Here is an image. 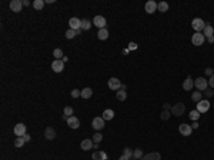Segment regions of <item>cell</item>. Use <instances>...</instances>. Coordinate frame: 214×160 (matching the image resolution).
<instances>
[{"label":"cell","mask_w":214,"mask_h":160,"mask_svg":"<svg viewBox=\"0 0 214 160\" xmlns=\"http://www.w3.org/2000/svg\"><path fill=\"white\" fill-rule=\"evenodd\" d=\"M97 37H99V40H106L109 37V30L107 29H100L99 33H97Z\"/></svg>","instance_id":"24"},{"label":"cell","mask_w":214,"mask_h":160,"mask_svg":"<svg viewBox=\"0 0 214 160\" xmlns=\"http://www.w3.org/2000/svg\"><path fill=\"white\" fill-rule=\"evenodd\" d=\"M51 69L53 71H56V73H60V71H63L64 69V62L63 60H53V63H51Z\"/></svg>","instance_id":"11"},{"label":"cell","mask_w":214,"mask_h":160,"mask_svg":"<svg viewBox=\"0 0 214 160\" xmlns=\"http://www.w3.org/2000/svg\"><path fill=\"white\" fill-rule=\"evenodd\" d=\"M206 94L210 97V96H213V91H211V90H206Z\"/></svg>","instance_id":"46"},{"label":"cell","mask_w":214,"mask_h":160,"mask_svg":"<svg viewBox=\"0 0 214 160\" xmlns=\"http://www.w3.org/2000/svg\"><path fill=\"white\" fill-rule=\"evenodd\" d=\"M93 140L91 139H84L82 143H80V147H82V150H90L94 144H93Z\"/></svg>","instance_id":"18"},{"label":"cell","mask_w":214,"mask_h":160,"mask_svg":"<svg viewBox=\"0 0 214 160\" xmlns=\"http://www.w3.org/2000/svg\"><path fill=\"white\" fill-rule=\"evenodd\" d=\"M204 40H206V37H204L203 33H194L193 37H191V42H193L194 46H203Z\"/></svg>","instance_id":"10"},{"label":"cell","mask_w":214,"mask_h":160,"mask_svg":"<svg viewBox=\"0 0 214 160\" xmlns=\"http://www.w3.org/2000/svg\"><path fill=\"white\" fill-rule=\"evenodd\" d=\"M118 160H130V159H129V157H126L124 154H121V156L118 157Z\"/></svg>","instance_id":"45"},{"label":"cell","mask_w":214,"mask_h":160,"mask_svg":"<svg viewBox=\"0 0 214 160\" xmlns=\"http://www.w3.org/2000/svg\"><path fill=\"white\" fill-rule=\"evenodd\" d=\"M164 110H167V112H170V110H171V107H170V105H164Z\"/></svg>","instance_id":"47"},{"label":"cell","mask_w":214,"mask_h":160,"mask_svg":"<svg viewBox=\"0 0 214 160\" xmlns=\"http://www.w3.org/2000/svg\"><path fill=\"white\" fill-rule=\"evenodd\" d=\"M93 24L94 26H97L100 29H106V24H107V21H106V19L103 17V16H96V17L93 19Z\"/></svg>","instance_id":"14"},{"label":"cell","mask_w":214,"mask_h":160,"mask_svg":"<svg viewBox=\"0 0 214 160\" xmlns=\"http://www.w3.org/2000/svg\"><path fill=\"white\" fill-rule=\"evenodd\" d=\"M191 27L196 30V33H200L201 30H204V27H206V23L203 21V19L200 17H196L193 21H191Z\"/></svg>","instance_id":"1"},{"label":"cell","mask_w":214,"mask_h":160,"mask_svg":"<svg viewBox=\"0 0 214 160\" xmlns=\"http://www.w3.org/2000/svg\"><path fill=\"white\" fill-rule=\"evenodd\" d=\"M208 43H214V36H211V37H208Z\"/></svg>","instance_id":"49"},{"label":"cell","mask_w":214,"mask_h":160,"mask_svg":"<svg viewBox=\"0 0 214 160\" xmlns=\"http://www.w3.org/2000/svg\"><path fill=\"white\" fill-rule=\"evenodd\" d=\"M208 86H210V87H214V74L208 79Z\"/></svg>","instance_id":"41"},{"label":"cell","mask_w":214,"mask_h":160,"mask_svg":"<svg viewBox=\"0 0 214 160\" xmlns=\"http://www.w3.org/2000/svg\"><path fill=\"white\" fill-rule=\"evenodd\" d=\"M70 96L73 97V99H77V97H82V90H71V93H70Z\"/></svg>","instance_id":"34"},{"label":"cell","mask_w":214,"mask_h":160,"mask_svg":"<svg viewBox=\"0 0 214 160\" xmlns=\"http://www.w3.org/2000/svg\"><path fill=\"white\" fill-rule=\"evenodd\" d=\"M76 36H77V32H76V30L69 29L66 32V39H73V37H76Z\"/></svg>","instance_id":"35"},{"label":"cell","mask_w":214,"mask_h":160,"mask_svg":"<svg viewBox=\"0 0 214 160\" xmlns=\"http://www.w3.org/2000/svg\"><path fill=\"white\" fill-rule=\"evenodd\" d=\"M91 159L93 160H107V154L104 152H94L91 154Z\"/></svg>","instance_id":"21"},{"label":"cell","mask_w":214,"mask_h":160,"mask_svg":"<svg viewBox=\"0 0 214 160\" xmlns=\"http://www.w3.org/2000/svg\"><path fill=\"white\" fill-rule=\"evenodd\" d=\"M191 127H193V130H196V129H198V123H197V122H194V123L191 125Z\"/></svg>","instance_id":"44"},{"label":"cell","mask_w":214,"mask_h":160,"mask_svg":"<svg viewBox=\"0 0 214 160\" xmlns=\"http://www.w3.org/2000/svg\"><path fill=\"white\" fill-rule=\"evenodd\" d=\"M91 94H93V90L90 89V87H86V89L82 90V97L83 99H90Z\"/></svg>","instance_id":"25"},{"label":"cell","mask_w":214,"mask_h":160,"mask_svg":"<svg viewBox=\"0 0 214 160\" xmlns=\"http://www.w3.org/2000/svg\"><path fill=\"white\" fill-rule=\"evenodd\" d=\"M104 120H112L113 117H114V112L112 110V109H107V110H104L103 112V116H101Z\"/></svg>","instance_id":"22"},{"label":"cell","mask_w":214,"mask_h":160,"mask_svg":"<svg viewBox=\"0 0 214 160\" xmlns=\"http://www.w3.org/2000/svg\"><path fill=\"white\" fill-rule=\"evenodd\" d=\"M104 119L103 117H94L93 119V122H91V126H93V129L94 130H101L103 127H104Z\"/></svg>","instance_id":"15"},{"label":"cell","mask_w":214,"mask_h":160,"mask_svg":"<svg viewBox=\"0 0 214 160\" xmlns=\"http://www.w3.org/2000/svg\"><path fill=\"white\" fill-rule=\"evenodd\" d=\"M103 140V136H101V133H96L94 136H93V142L94 143H100Z\"/></svg>","instance_id":"38"},{"label":"cell","mask_w":214,"mask_h":160,"mask_svg":"<svg viewBox=\"0 0 214 160\" xmlns=\"http://www.w3.org/2000/svg\"><path fill=\"white\" fill-rule=\"evenodd\" d=\"M168 117H170V113H168L167 110H164V112L161 113V119H163V120H166V119H168Z\"/></svg>","instance_id":"39"},{"label":"cell","mask_w":214,"mask_h":160,"mask_svg":"<svg viewBox=\"0 0 214 160\" xmlns=\"http://www.w3.org/2000/svg\"><path fill=\"white\" fill-rule=\"evenodd\" d=\"M201 91H194L193 94H191V99H193V102H196V103H198L200 100H201Z\"/></svg>","instance_id":"31"},{"label":"cell","mask_w":214,"mask_h":160,"mask_svg":"<svg viewBox=\"0 0 214 160\" xmlns=\"http://www.w3.org/2000/svg\"><path fill=\"white\" fill-rule=\"evenodd\" d=\"M129 49H130V50H136V49H137V44H136V43H130V44H129Z\"/></svg>","instance_id":"42"},{"label":"cell","mask_w":214,"mask_h":160,"mask_svg":"<svg viewBox=\"0 0 214 160\" xmlns=\"http://www.w3.org/2000/svg\"><path fill=\"white\" fill-rule=\"evenodd\" d=\"M69 26H70V29L71 30H80L82 29V20L77 17H71L70 20H69Z\"/></svg>","instance_id":"7"},{"label":"cell","mask_w":214,"mask_h":160,"mask_svg":"<svg viewBox=\"0 0 214 160\" xmlns=\"http://www.w3.org/2000/svg\"><path fill=\"white\" fill-rule=\"evenodd\" d=\"M161 159V154L159 152H153V153H148L146 156H143L140 160H160Z\"/></svg>","instance_id":"16"},{"label":"cell","mask_w":214,"mask_h":160,"mask_svg":"<svg viewBox=\"0 0 214 160\" xmlns=\"http://www.w3.org/2000/svg\"><path fill=\"white\" fill-rule=\"evenodd\" d=\"M133 157H134V159H141V157H143V150H141V149H136V150L133 152Z\"/></svg>","instance_id":"32"},{"label":"cell","mask_w":214,"mask_h":160,"mask_svg":"<svg viewBox=\"0 0 214 160\" xmlns=\"http://www.w3.org/2000/svg\"><path fill=\"white\" fill-rule=\"evenodd\" d=\"M9 7H10L12 12L19 13V12H21V9H23V1H21V0H12L10 4H9Z\"/></svg>","instance_id":"3"},{"label":"cell","mask_w":214,"mask_h":160,"mask_svg":"<svg viewBox=\"0 0 214 160\" xmlns=\"http://www.w3.org/2000/svg\"><path fill=\"white\" fill-rule=\"evenodd\" d=\"M157 6H159V3H156L154 0H148L147 3L144 4V10L147 12L148 15H151V13L157 12Z\"/></svg>","instance_id":"4"},{"label":"cell","mask_w":214,"mask_h":160,"mask_svg":"<svg viewBox=\"0 0 214 160\" xmlns=\"http://www.w3.org/2000/svg\"><path fill=\"white\" fill-rule=\"evenodd\" d=\"M63 113H64V116H66V117H70V116L73 114V107L66 106V107H64V110H63Z\"/></svg>","instance_id":"37"},{"label":"cell","mask_w":214,"mask_h":160,"mask_svg":"<svg viewBox=\"0 0 214 160\" xmlns=\"http://www.w3.org/2000/svg\"><path fill=\"white\" fill-rule=\"evenodd\" d=\"M193 86H194V82L191 80V77H187V79L184 80V83H183V89L187 90V91H191Z\"/></svg>","instance_id":"19"},{"label":"cell","mask_w":214,"mask_h":160,"mask_svg":"<svg viewBox=\"0 0 214 160\" xmlns=\"http://www.w3.org/2000/svg\"><path fill=\"white\" fill-rule=\"evenodd\" d=\"M116 97H117V100H120V102H124V100L127 99V93H126V90H123V89L117 90V93H116Z\"/></svg>","instance_id":"23"},{"label":"cell","mask_w":214,"mask_h":160,"mask_svg":"<svg viewBox=\"0 0 214 160\" xmlns=\"http://www.w3.org/2000/svg\"><path fill=\"white\" fill-rule=\"evenodd\" d=\"M194 86H196L200 91H203V90L207 89V86H208V80L204 79V77H198V79L194 80Z\"/></svg>","instance_id":"2"},{"label":"cell","mask_w":214,"mask_h":160,"mask_svg":"<svg viewBox=\"0 0 214 160\" xmlns=\"http://www.w3.org/2000/svg\"><path fill=\"white\" fill-rule=\"evenodd\" d=\"M157 10L159 12H161V13H164L168 10V3H166V1H160L159 3V6H157Z\"/></svg>","instance_id":"26"},{"label":"cell","mask_w":214,"mask_h":160,"mask_svg":"<svg viewBox=\"0 0 214 160\" xmlns=\"http://www.w3.org/2000/svg\"><path fill=\"white\" fill-rule=\"evenodd\" d=\"M208 109H210V102L208 100H200L197 103V112H200V113H206V112H208Z\"/></svg>","instance_id":"9"},{"label":"cell","mask_w":214,"mask_h":160,"mask_svg":"<svg viewBox=\"0 0 214 160\" xmlns=\"http://www.w3.org/2000/svg\"><path fill=\"white\" fill-rule=\"evenodd\" d=\"M44 3H46V1H43V0H34L33 7L36 9V10H42V9L44 7Z\"/></svg>","instance_id":"28"},{"label":"cell","mask_w":214,"mask_h":160,"mask_svg":"<svg viewBox=\"0 0 214 160\" xmlns=\"http://www.w3.org/2000/svg\"><path fill=\"white\" fill-rule=\"evenodd\" d=\"M29 4H30L29 0H23V6H29Z\"/></svg>","instance_id":"48"},{"label":"cell","mask_w":214,"mask_h":160,"mask_svg":"<svg viewBox=\"0 0 214 160\" xmlns=\"http://www.w3.org/2000/svg\"><path fill=\"white\" fill-rule=\"evenodd\" d=\"M44 137H46L47 140H53V139L56 137V130H54L53 127H46V130H44Z\"/></svg>","instance_id":"17"},{"label":"cell","mask_w":214,"mask_h":160,"mask_svg":"<svg viewBox=\"0 0 214 160\" xmlns=\"http://www.w3.org/2000/svg\"><path fill=\"white\" fill-rule=\"evenodd\" d=\"M53 56H54V59L56 60H62L64 56H63V50L62 49H54L53 50Z\"/></svg>","instance_id":"27"},{"label":"cell","mask_w":214,"mask_h":160,"mask_svg":"<svg viewBox=\"0 0 214 160\" xmlns=\"http://www.w3.org/2000/svg\"><path fill=\"white\" fill-rule=\"evenodd\" d=\"M203 35H204V37H211V36H214V29L211 24H206V27H204V30H203Z\"/></svg>","instance_id":"20"},{"label":"cell","mask_w":214,"mask_h":160,"mask_svg":"<svg viewBox=\"0 0 214 160\" xmlns=\"http://www.w3.org/2000/svg\"><path fill=\"white\" fill-rule=\"evenodd\" d=\"M206 74L211 77V76H213V74H214V70H213V69H211V67H207V69H206Z\"/></svg>","instance_id":"40"},{"label":"cell","mask_w":214,"mask_h":160,"mask_svg":"<svg viewBox=\"0 0 214 160\" xmlns=\"http://www.w3.org/2000/svg\"><path fill=\"white\" fill-rule=\"evenodd\" d=\"M24 143H26V140H24L23 137H16V140H15V146H16V147H21Z\"/></svg>","instance_id":"36"},{"label":"cell","mask_w":214,"mask_h":160,"mask_svg":"<svg viewBox=\"0 0 214 160\" xmlns=\"http://www.w3.org/2000/svg\"><path fill=\"white\" fill-rule=\"evenodd\" d=\"M23 139H24V140H26V142H30V139H32V136H30V134H27V133H26V134H24V136H23Z\"/></svg>","instance_id":"43"},{"label":"cell","mask_w":214,"mask_h":160,"mask_svg":"<svg viewBox=\"0 0 214 160\" xmlns=\"http://www.w3.org/2000/svg\"><path fill=\"white\" fill-rule=\"evenodd\" d=\"M107 85H109V87L112 90H120L121 89V82L117 79V77H112V79H109V82H107Z\"/></svg>","instance_id":"8"},{"label":"cell","mask_w":214,"mask_h":160,"mask_svg":"<svg viewBox=\"0 0 214 160\" xmlns=\"http://www.w3.org/2000/svg\"><path fill=\"white\" fill-rule=\"evenodd\" d=\"M184 110H186L184 103H177V105H174V106L171 107V113H173L174 116H181V114L184 113Z\"/></svg>","instance_id":"12"},{"label":"cell","mask_w":214,"mask_h":160,"mask_svg":"<svg viewBox=\"0 0 214 160\" xmlns=\"http://www.w3.org/2000/svg\"><path fill=\"white\" fill-rule=\"evenodd\" d=\"M200 114H201V113H200V112H197V110H191L188 116H190V119H191V120L197 122L198 119H200Z\"/></svg>","instance_id":"29"},{"label":"cell","mask_w":214,"mask_h":160,"mask_svg":"<svg viewBox=\"0 0 214 160\" xmlns=\"http://www.w3.org/2000/svg\"><path fill=\"white\" fill-rule=\"evenodd\" d=\"M13 132H15V134H16L17 137H23V136L26 134L27 129H26V126L23 125V123H17V125L15 126V129H13Z\"/></svg>","instance_id":"5"},{"label":"cell","mask_w":214,"mask_h":160,"mask_svg":"<svg viewBox=\"0 0 214 160\" xmlns=\"http://www.w3.org/2000/svg\"><path fill=\"white\" fill-rule=\"evenodd\" d=\"M123 154H124L126 157H129V159H133V150L130 147H126V149L123 150Z\"/></svg>","instance_id":"33"},{"label":"cell","mask_w":214,"mask_h":160,"mask_svg":"<svg viewBox=\"0 0 214 160\" xmlns=\"http://www.w3.org/2000/svg\"><path fill=\"white\" fill-rule=\"evenodd\" d=\"M179 132H180V134L183 136H191V133H193V127L190 125H186V123H183V125L179 126Z\"/></svg>","instance_id":"6"},{"label":"cell","mask_w":214,"mask_h":160,"mask_svg":"<svg viewBox=\"0 0 214 160\" xmlns=\"http://www.w3.org/2000/svg\"><path fill=\"white\" fill-rule=\"evenodd\" d=\"M91 23H93V21H89L87 19L82 20V30H90V27H91Z\"/></svg>","instance_id":"30"},{"label":"cell","mask_w":214,"mask_h":160,"mask_svg":"<svg viewBox=\"0 0 214 160\" xmlns=\"http://www.w3.org/2000/svg\"><path fill=\"white\" fill-rule=\"evenodd\" d=\"M67 126L70 129H79L80 127V120L76 116H70V117H67Z\"/></svg>","instance_id":"13"}]
</instances>
